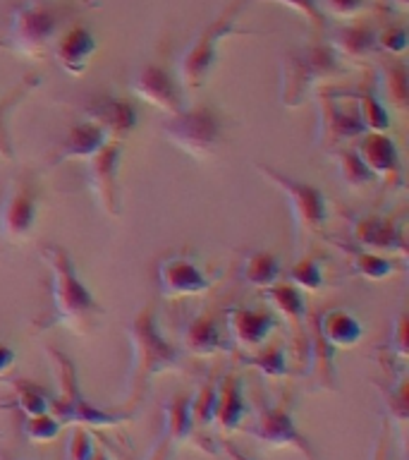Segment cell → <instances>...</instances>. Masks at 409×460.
<instances>
[{"label": "cell", "mask_w": 409, "mask_h": 460, "mask_svg": "<svg viewBox=\"0 0 409 460\" xmlns=\"http://www.w3.org/2000/svg\"><path fill=\"white\" fill-rule=\"evenodd\" d=\"M129 343H132V367H129V391L125 405L135 408L158 374L178 369L182 362V350L158 329L156 307L151 302L136 309L135 319L129 323Z\"/></svg>", "instance_id": "1"}, {"label": "cell", "mask_w": 409, "mask_h": 460, "mask_svg": "<svg viewBox=\"0 0 409 460\" xmlns=\"http://www.w3.org/2000/svg\"><path fill=\"white\" fill-rule=\"evenodd\" d=\"M41 257L50 266V276H53V288H50L53 314L39 329L43 331L60 323V326L84 333L86 326H91L93 319L103 314V307L96 302L84 280L79 279L77 266L65 247L48 244L41 250Z\"/></svg>", "instance_id": "2"}, {"label": "cell", "mask_w": 409, "mask_h": 460, "mask_svg": "<svg viewBox=\"0 0 409 460\" xmlns=\"http://www.w3.org/2000/svg\"><path fill=\"white\" fill-rule=\"evenodd\" d=\"M48 355L56 362L57 381H60V394L50 401V415L63 424H77V427H115V424L127 422L132 412H110V410L96 408L86 401L77 384V369L65 352L48 348Z\"/></svg>", "instance_id": "3"}, {"label": "cell", "mask_w": 409, "mask_h": 460, "mask_svg": "<svg viewBox=\"0 0 409 460\" xmlns=\"http://www.w3.org/2000/svg\"><path fill=\"white\" fill-rule=\"evenodd\" d=\"M337 72H343L340 60L330 49H304L292 53L283 63V77H280V101L287 108H300L316 86L330 79Z\"/></svg>", "instance_id": "4"}, {"label": "cell", "mask_w": 409, "mask_h": 460, "mask_svg": "<svg viewBox=\"0 0 409 460\" xmlns=\"http://www.w3.org/2000/svg\"><path fill=\"white\" fill-rule=\"evenodd\" d=\"M244 434L257 438L261 444L273 446V448H294L307 460H318V453L309 441L301 429L297 427V420L292 415V402L283 394L275 401H258L257 417L249 427H242Z\"/></svg>", "instance_id": "5"}, {"label": "cell", "mask_w": 409, "mask_h": 460, "mask_svg": "<svg viewBox=\"0 0 409 460\" xmlns=\"http://www.w3.org/2000/svg\"><path fill=\"white\" fill-rule=\"evenodd\" d=\"M163 135L178 149L194 158L211 156L222 139V120L211 106L182 108L161 125Z\"/></svg>", "instance_id": "6"}, {"label": "cell", "mask_w": 409, "mask_h": 460, "mask_svg": "<svg viewBox=\"0 0 409 460\" xmlns=\"http://www.w3.org/2000/svg\"><path fill=\"white\" fill-rule=\"evenodd\" d=\"M257 168L271 180L273 185L278 187L280 192L285 194L287 207H290V214H292L294 230H297V240L301 235H307V233H311V235L321 233L326 221L330 218L328 197L318 187L309 185L304 180L287 178L285 172L275 171L271 165L258 164Z\"/></svg>", "instance_id": "7"}, {"label": "cell", "mask_w": 409, "mask_h": 460, "mask_svg": "<svg viewBox=\"0 0 409 460\" xmlns=\"http://www.w3.org/2000/svg\"><path fill=\"white\" fill-rule=\"evenodd\" d=\"M239 7H232L225 14H221L218 20L211 22L196 41L187 49V53L182 56L178 65V82L179 86H185L189 92H196L201 86L206 84L211 72L215 67V60H218V43L221 39L232 31V22H235Z\"/></svg>", "instance_id": "8"}, {"label": "cell", "mask_w": 409, "mask_h": 460, "mask_svg": "<svg viewBox=\"0 0 409 460\" xmlns=\"http://www.w3.org/2000/svg\"><path fill=\"white\" fill-rule=\"evenodd\" d=\"M39 218V187L34 178L22 175L5 187L0 201V235L10 243L27 240Z\"/></svg>", "instance_id": "9"}, {"label": "cell", "mask_w": 409, "mask_h": 460, "mask_svg": "<svg viewBox=\"0 0 409 460\" xmlns=\"http://www.w3.org/2000/svg\"><path fill=\"white\" fill-rule=\"evenodd\" d=\"M316 103H318V144L326 149H337L340 144L350 142L354 137H361L366 132L361 120H359L357 106L352 96H340V92H316Z\"/></svg>", "instance_id": "10"}, {"label": "cell", "mask_w": 409, "mask_h": 460, "mask_svg": "<svg viewBox=\"0 0 409 460\" xmlns=\"http://www.w3.org/2000/svg\"><path fill=\"white\" fill-rule=\"evenodd\" d=\"M156 279L161 293L172 300L204 295L213 286V279H208L206 271L187 252H168L165 257H161L156 266Z\"/></svg>", "instance_id": "11"}, {"label": "cell", "mask_w": 409, "mask_h": 460, "mask_svg": "<svg viewBox=\"0 0 409 460\" xmlns=\"http://www.w3.org/2000/svg\"><path fill=\"white\" fill-rule=\"evenodd\" d=\"M89 185H91L99 207L108 216H120V164H122V142L108 139L103 149L93 158H89Z\"/></svg>", "instance_id": "12"}, {"label": "cell", "mask_w": 409, "mask_h": 460, "mask_svg": "<svg viewBox=\"0 0 409 460\" xmlns=\"http://www.w3.org/2000/svg\"><path fill=\"white\" fill-rule=\"evenodd\" d=\"M57 14L46 5L29 3L13 17V43L24 56H39L57 34Z\"/></svg>", "instance_id": "13"}, {"label": "cell", "mask_w": 409, "mask_h": 460, "mask_svg": "<svg viewBox=\"0 0 409 460\" xmlns=\"http://www.w3.org/2000/svg\"><path fill=\"white\" fill-rule=\"evenodd\" d=\"M129 89L136 99L153 108H161L168 115L179 113L185 108L179 82L165 67H158V65H144L129 82Z\"/></svg>", "instance_id": "14"}, {"label": "cell", "mask_w": 409, "mask_h": 460, "mask_svg": "<svg viewBox=\"0 0 409 460\" xmlns=\"http://www.w3.org/2000/svg\"><path fill=\"white\" fill-rule=\"evenodd\" d=\"M278 322L271 309L265 307H228L225 309V331L230 343L257 350L265 341H271Z\"/></svg>", "instance_id": "15"}, {"label": "cell", "mask_w": 409, "mask_h": 460, "mask_svg": "<svg viewBox=\"0 0 409 460\" xmlns=\"http://www.w3.org/2000/svg\"><path fill=\"white\" fill-rule=\"evenodd\" d=\"M192 395L185 391L172 394L163 405V431L158 438L156 451L151 453V460H170L179 446L194 438L192 410H189Z\"/></svg>", "instance_id": "16"}, {"label": "cell", "mask_w": 409, "mask_h": 460, "mask_svg": "<svg viewBox=\"0 0 409 460\" xmlns=\"http://www.w3.org/2000/svg\"><path fill=\"white\" fill-rule=\"evenodd\" d=\"M350 235L354 244L371 252H407L405 230L397 226L393 216L364 214L354 216L350 223Z\"/></svg>", "instance_id": "17"}, {"label": "cell", "mask_w": 409, "mask_h": 460, "mask_svg": "<svg viewBox=\"0 0 409 460\" xmlns=\"http://www.w3.org/2000/svg\"><path fill=\"white\" fill-rule=\"evenodd\" d=\"M84 118L100 125L110 139H122L129 132H135L139 125V111L135 103L122 96H110V93L93 96L84 106Z\"/></svg>", "instance_id": "18"}, {"label": "cell", "mask_w": 409, "mask_h": 460, "mask_svg": "<svg viewBox=\"0 0 409 460\" xmlns=\"http://www.w3.org/2000/svg\"><path fill=\"white\" fill-rule=\"evenodd\" d=\"M265 300L271 302L273 307L278 309L280 314L285 316L290 329L294 333V345L300 358L304 359L311 345V331L307 326V300L300 288H294L292 283H275V286L265 288Z\"/></svg>", "instance_id": "19"}, {"label": "cell", "mask_w": 409, "mask_h": 460, "mask_svg": "<svg viewBox=\"0 0 409 460\" xmlns=\"http://www.w3.org/2000/svg\"><path fill=\"white\" fill-rule=\"evenodd\" d=\"M225 326L221 323L213 309H206L187 323L182 331V345L187 352L196 358H213L218 352H230V338L225 336Z\"/></svg>", "instance_id": "20"}, {"label": "cell", "mask_w": 409, "mask_h": 460, "mask_svg": "<svg viewBox=\"0 0 409 460\" xmlns=\"http://www.w3.org/2000/svg\"><path fill=\"white\" fill-rule=\"evenodd\" d=\"M249 405L244 395V379L237 372H228L222 379H218V402H215L213 424L222 434L242 429L247 420Z\"/></svg>", "instance_id": "21"}, {"label": "cell", "mask_w": 409, "mask_h": 460, "mask_svg": "<svg viewBox=\"0 0 409 460\" xmlns=\"http://www.w3.org/2000/svg\"><path fill=\"white\" fill-rule=\"evenodd\" d=\"M357 151L361 161L369 165V171L373 172V178L400 182V151H397V144L393 142V137L387 132H364Z\"/></svg>", "instance_id": "22"}, {"label": "cell", "mask_w": 409, "mask_h": 460, "mask_svg": "<svg viewBox=\"0 0 409 460\" xmlns=\"http://www.w3.org/2000/svg\"><path fill=\"white\" fill-rule=\"evenodd\" d=\"M110 137L106 135V129L96 125L93 120H79L74 122L67 132V137L63 139V144L57 146L53 158H50V165L65 164V161H89L103 149V144L108 142Z\"/></svg>", "instance_id": "23"}, {"label": "cell", "mask_w": 409, "mask_h": 460, "mask_svg": "<svg viewBox=\"0 0 409 460\" xmlns=\"http://www.w3.org/2000/svg\"><path fill=\"white\" fill-rule=\"evenodd\" d=\"M316 338H321L323 343L330 345L333 350L337 348H354L364 338V326L357 316L340 307L323 309L316 316Z\"/></svg>", "instance_id": "24"}, {"label": "cell", "mask_w": 409, "mask_h": 460, "mask_svg": "<svg viewBox=\"0 0 409 460\" xmlns=\"http://www.w3.org/2000/svg\"><path fill=\"white\" fill-rule=\"evenodd\" d=\"M93 53H96V41L84 27H72L67 34H63V39L56 46L57 63L72 77L84 75Z\"/></svg>", "instance_id": "25"}, {"label": "cell", "mask_w": 409, "mask_h": 460, "mask_svg": "<svg viewBox=\"0 0 409 460\" xmlns=\"http://www.w3.org/2000/svg\"><path fill=\"white\" fill-rule=\"evenodd\" d=\"M337 247L350 257L352 271L357 273V276H361V279L383 280L390 279L395 271H400V264H397L395 259L383 257L380 252L364 250V247H359V244L354 243H337Z\"/></svg>", "instance_id": "26"}, {"label": "cell", "mask_w": 409, "mask_h": 460, "mask_svg": "<svg viewBox=\"0 0 409 460\" xmlns=\"http://www.w3.org/2000/svg\"><path fill=\"white\" fill-rule=\"evenodd\" d=\"M239 279L258 290L275 286L280 280V259L271 252H249L239 266Z\"/></svg>", "instance_id": "27"}, {"label": "cell", "mask_w": 409, "mask_h": 460, "mask_svg": "<svg viewBox=\"0 0 409 460\" xmlns=\"http://www.w3.org/2000/svg\"><path fill=\"white\" fill-rule=\"evenodd\" d=\"M239 359L244 365L257 367L265 379H285V376H290L287 348L283 341H265L261 348H257L254 355H244Z\"/></svg>", "instance_id": "28"}, {"label": "cell", "mask_w": 409, "mask_h": 460, "mask_svg": "<svg viewBox=\"0 0 409 460\" xmlns=\"http://www.w3.org/2000/svg\"><path fill=\"white\" fill-rule=\"evenodd\" d=\"M36 86H39V77L36 75H29L20 82V84L14 86L13 92L5 93L3 99H0V156L7 158V161H14V146H13V137H10V128H7V118L14 111V106L20 103L24 96L34 92Z\"/></svg>", "instance_id": "29"}, {"label": "cell", "mask_w": 409, "mask_h": 460, "mask_svg": "<svg viewBox=\"0 0 409 460\" xmlns=\"http://www.w3.org/2000/svg\"><path fill=\"white\" fill-rule=\"evenodd\" d=\"M354 106H357L359 120L366 132H387L390 129V111L386 103L371 92H350Z\"/></svg>", "instance_id": "30"}, {"label": "cell", "mask_w": 409, "mask_h": 460, "mask_svg": "<svg viewBox=\"0 0 409 460\" xmlns=\"http://www.w3.org/2000/svg\"><path fill=\"white\" fill-rule=\"evenodd\" d=\"M335 165L340 171V178L344 180V185L354 190V192H361L366 187L373 185V172L369 171V165L361 161L357 149H343L335 151Z\"/></svg>", "instance_id": "31"}, {"label": "cell", "mask_w": 409, "mask_h": 460, "mask_svg": "<svg viewBox=\"0 0 409 460\" xmlns=\"http://www.w3.org/2000/svg\"><path fill=\"white\" fill-rule=\"evenodd\" d=\"M215 402H218V376H208L204 381V386L199 388V394L194 395L192 402H189V410H192V424L194 434L201 429H208L215 420Z\"/></svg>", "instance_id": "32"}, {"label": "cell", "mask_w": 409, "mask_h": 460, "mask_svg": "<svg viewBox=\"0 0 409 460\" xmlns=\"http://www.w3.org/2000/svg\"><path fill=\"white\" fill-rule=\"evenodd\" d=\"M50 401L53 395L34 381H14V408L27 417L50 412Z\"/></svg>", "instance_id": "33"}, {"label": "cell", "mask_w": 409, "mask_h": 460, "mask_svg": "<svg viewBox=\"0 0 409 460\" xmlns=\"http://www.w3.org/2000/svg\"><path fill=\"white\" fill-rule=\"evenodd\" d=\"M287 280L294 288H300L301 293H318L326 286V276H323V261L316 254H304L297 264L290 269Z\"/></svg>", "instance_id": "34"}, {"label": "cell", "mask_w": 409, "mask_h": 460, "mask_svg": "<svg viewBox=\"0 0 409 460\" xmlns=\"http://www.w3.org/2000/svg\"><path fill=\"white\" fill-rule=\"evenodd\" d=\"M335 43H337V50H340L343 56L364 58L373 50L376 36H373V31H369V29L354 27V29H344V31H340Z\"/></svg>", "instance_id": "35"}, {"label": "cell", "mask_w": 409, "mask_h": 460, "mask_svg": "<svg viewBox=\"0 0 409 460\" xmlns=\"http://www.w3.org/2000/svg\"><path fill=\"white\" fill-rule=\"evenodd\" d=\"M386 101L397 111H407L409 89H407V72L402 65L387 67L386 75Z\"/></svg>", "instance_id": "36"}, {"label": "cell", "mask_w": 409, "mask_h": 460, "mask_svg": "<svg viewBox=\"0 0 409 460\" xmlns=\"http://www.w3.org/2000/svg\"><path fill=\"white\" fill-rule=\"evenodd\" d=\"M60 429H63V424L57 422L50 412H43V415L27 417L24 437H27L29 441H34V444H48V441H53V438L60 434Z\"/></svg>", "instance_id": "37"}, {"label": "cell", "mask_w": 409, "mask_h": 460, "mask_svg": "<svg viewBox=\"0 0 409 460\" xmlns=\"http://www.w3.org/2000/svg\"><path fill=\"white\" fill-rule=\"evenodd\" d=\"M70 460H93V453H96V441H93L91 431L86 427H77L72 431L70 438Z\"/></svg>", "instance_id": "38"}, {"label": "cell", "mask_w": 409, "mask_h": 460, "mask_svg": "<svg viewBox=\"0 0 409 460\" xmlns=\"http://www.w3.org/2000/svg\"><path fill=\"white\" fill-rule=\"evenodd\" d=\"M387 395V405H390V415H393L395 424L397 427H405L407 424V379H402L400 384L390 391H386Z\"/></svg>", "instance_id": "39"}, {"label": "cell", "mask_w": 409, "mask_h": 460, "mask_svg": "<svg viewBox=\"0 0 409 460\" xmlns=\"http://www.w3.org/2000/svg\"><path fill=\"white\" fill-rule=\"evenodd\" d=\"M387 350L390 355L400 359H407V314L402 312L390 326V341H387Z\"/></svg>", "instance_id": "40"}, {"label": "cell", "mask_w": 409, "mask_h": 460, "mask_svg": "<svg viewBox=\"0 0 409 460\" xmlns=\"http://www.w3.org/2000/svg\"><path fill=\"white\" fill-rule=\"evenodd\" d=\"M376 43H379L383 50H387V53L400 56V53H405V49H407V34H405L402 29H387V31H383V34L376 39Z\"/></svg>", "instance_id": "41"}, {"label": "cell", "mask_w": 409, "mask_h": 460, "mask_svg": "<svg viewBox=\"0 0 409 460\" xmlns=\"http://www.w3.org/2000/svg\"><path fill=\"white\" fill-rule=\"evenodd\" d=\"M273 3H283V5L292 7V10H297V13H301L304 17H309L311 22H316V24H321V13H318V7H316L314 0H273Z\"/></svg>", "instance_id": "42"}, {"label": "cell", "mask_w": 409, "mask_h": 460, "mask_svg": "<svg viewBox=\"0 0 409 460\" xmlns=\"http://www.w3.org/2000/svg\"><path fill=\"white\" fill-rule=\"evenodd\" d=\"M328 5L340 17H350V14H357L364 7V0H328Z\"/></svg>", "instance_id": "43"}, {"label": "cell", "mask_w": 409, "mask_h": 460, "mask_svg": "<svg viewBox=\"0 0 409 460\" xmlns=\"http://www.w3.org/2000/svg\"><path fill=\"white\" fill-rule=\"evenodd\" d=\"M371 460H387V424H383L376 437V446L371 451Z\"/></svg>", "instance_id": "44"}, {"label": "cell", "mask_w": 409, "mask_h": 460, "mask_svg": "<svg viewBox=\"0 0 409 460\" xmlns=\"http://www.w3.org/2000/svg\"><path fill=\"white\" fill-rule=\"evenodd\" d=\"M14 359H17V355H14L13 348L7 343H0V376L13 369Z\"/></svg>", "instance_id": "45"}, {"label": "cell", "mask_w": 409, "mask_h": 460, "mask_svg": "<svg viewBox=\"0 0 409 460\" xmlns=\"http://www.w3.org/2000/svg\"><path fill=\"white\" fill-rule=\"evenodd\" d=\"M93 460H110V456H108V453L103 451V448H99V446H96V453H93Z\"/></svg>", "instance_id": "46"}]
</instances>
